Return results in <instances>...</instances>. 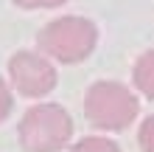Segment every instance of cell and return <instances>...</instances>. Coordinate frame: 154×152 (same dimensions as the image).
Returning <instances> with one entry per match:
<instances>
[{
    "mask_svg": "<svg viewBox=\"0 0 154 152\" xmlns=\"http://www.w3.org/2000/svg\"><path fill=\"white\" fill-rule=\"evenodd\" d=\"M39 48L45 57L62 62V65H76L84 62L98 45V28L93 20L76 14H65L51 20L39 31Z\"/></svg>",
    "mask_w": 154,
    "mask_h": 152,
    "instance_id": "6da1fadb",
    "label": "cell"
},
{
    "mask_svg": "<svg viewBox=\"0 0 154 152\" xmlns=\"http://www.w3.org/2000/svg\"><path fill=\"white\" fill-rule=\"evenodd\" d=\"M17 135L25 152H59L73 138V118L59 104H34L25 110Z\"/></svg>",
    "mask_w": 154,
    "mask_h": 152,
    "instance_id": "7a4b0ae2",
    "label": "cell"
},
{
    "mask_svg": "<svg viewBox=\"0 0 154 152\" xmlns=\"http://www.w3.org/2000/svg\"><path fill=\"white\" fill-rule=\"evenodd\" d=\"M140 102L121 82H95L84 96V115L98 130L121 132L137 118Z\"/></svg>",
    "mask_w": 154,
    "mask_h": 152,
    "instance_id": "3957f363",
    "label": "cell"
},
{
    "mask_svg": "<svg viewBox=\"0 0 154 152\" xmlns=\"http://www.w3.org/2000/svg\"><path fill=\"white\" fill-rule=\"evenodd\" d=\"M8 79L14 90L28 99H42L56 87V68L48 57L34 51H17L8 59Z\"/></svg>",
    "mask_w": 154,
    "mask_h": 152,
    "instance_id": "277c9868",
    "label": "cell"
},
{
    "mask_svg": "<svg viewBox=\"0 0 154 152\" xmlns=\"http://www.w3.org/2000/svg\"><path fill=\"white\" fill-rule=\"evenodd\" d=\"M132 82H134V87H137L146 99H154V48L146 51L137 62H134Z\"/></svg>",
    "mask_w": 154,
    "mask_h": 152,
    "instance_id": "5b68a950",
    "label": "cell"
},
{
    "mask_svg": "<svg viewBox=\"0 0 154 152\" xmlns=\"http://www.w3.org/2000/svg\"><path fill=\"white\" fill-rule=\"evenodd\" d=\"M70 152H121L118 149L115 141L109 138H95V135H90V138H81L79 144H73V149Z\"/></svg>",
    "mask_w": 154,
    "mask_h": 152,
    "instance_id": "8992f818",
    "label": "cell"
},
{
    "mask_svg": "<svg viewBox=\"0 0 154 152\" xmlns=\"http://www.w3.org/2000/svg\"><path fill=\"white\" fill-rule=\"evenodd\" d=\"M137 141H140V149L143 152H154V115H149V118L140 124Z\"/></svg>",
    "mask_w": 154,
    "mask_h": 152,
    "instance_id": "52a82bcc",
    "label": "cell"
},
{
    "mask_svg": "<svg viewBox=\"0 0 154 152\" xmlns=\"http://www.w3.org/2000/svg\"><path fill=\"white\" fill-rule=\"evenodd\" d=\"M14 107V99H11V90H8L6 79H0V121L8 118V113H11Z\"/></svg>",
    "mask_w": 154,
    "mask_h": 152,
    "instance_id": "ba28073f",
    "label": "cell"
},
{
    "mask_svg": "<svg viewBox=\"0 0 154 152\" xmlns=\"http://www.w3.org/2000/svg\"><path fill=\"white\" fill-rule=\"evenodd\" d=\"M65 3L67 0H14V6H20V8H56Z\"/></svg>",
    "mask_w": 154,
    "mask_h": 152,
    "instance_id": "9c48e42d",
    "label": "cell"
}]
</instances>
